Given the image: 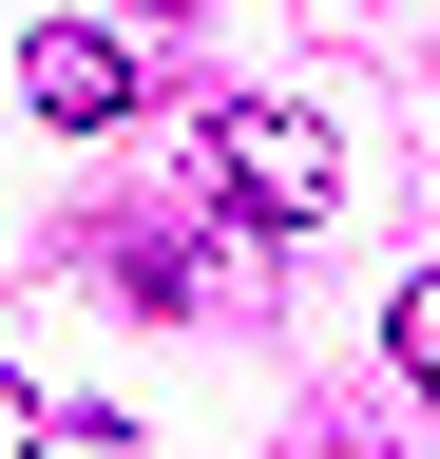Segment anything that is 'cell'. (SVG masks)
<instances>
[{
  "instance_id": "obj_1",
  "label": "cell",
  "mask_w": 440,
  "mask_h": 459,
  "mask_svg": "<svg viewBox=\"0 0 440 459\" xmlns=\"http://www.w3.org/2000/svg\"><path fill=\"white\" fill-rule=\"evenodd\" d=\"M211 192H230V230H306L345 192V153H325L306 96H211Z\"/></svg>"
},
{
  "instance_id": "obj_2",
  "label": "cell",
  "mask_w": 440,
  "mask_h": 459,
  "mask_svg": "<svg viewBox=\"0 0 440 459\" xmlns=\"http://www.w3.org/2000/svg\"><path fill=\"white\" fill-rule=\"evenodd\" d=\"M0 77H20L39 115H58V134H116V115L153 96V57H134L116 20H39V39H0Z\"/></svg>"
},
{
  "instance_id": "obj_3",
  "label": "cell",
  "mask_w": 440,
  "mask_h": 459,
  "mask_svg": "<svg viewBox=\"0 0 440 459\" xmlns=\"http://www.w3.org/2000/svg\"><path fill=\"white\" fill-rule=\"evenodd\" d=\"M383 344H402V364H421V383H440V268H421V287H402V307H383Z\"/></svg>"
},
{
  "instance_id": "obj_4",
  "label": "cell",
  "mask_w": 440,
  "mask_h": 459,
  "mask_svg": "<svg viewBox=\"0 0 440 459\" xmlns=\"http://www.w3.org/2000/svg\"><path fill=\"white\" fill-rule=\"evenodd\" d=\"M39 440H58V402H39V383H0V459H39Z\"/></svg>"
}]
</instances>
